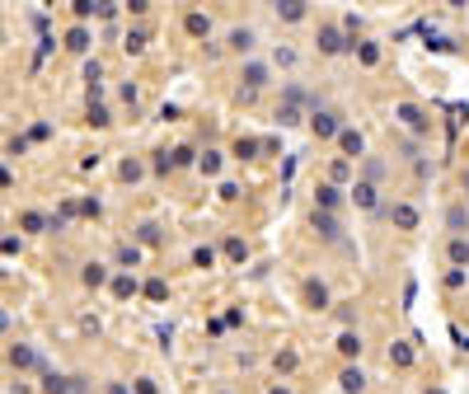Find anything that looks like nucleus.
Returning a JSON list of instances; mask_svg holds the SVG:
<instances>
[{
  "label": "nucleus",
  "instance_id": "1",
  "mask_svg": "<svg viewBox=\"0 0 469 394\" xmlns=\"http://www.w3.org/2000/svg\"><path fill=\"white\" fill-rule=\"evenodd\" d=\"M268 80H272V66H268V61H244V66H239V99H254Z\"/></svg>",
  "mask_w": 469,
  "mask_h": 394
},
{
  "label": "nucleus",
  "instance_id": "2",
  "mask_svg": "<svg viewBox=\"0 0 469 394\" xmlns=\"http://www.w3.org/2000/svg\"><path fill=\"white\" fill-rule=\"evenodd\" d=\"M310 132L319 136V141L338 136V132H343V113H338V108H314L310 113Z\"/></svg>",
  "mask_w": 469,
  "mask_h": 394
},
{
  "label": "nucleus",
  "instance_id": "3",
  "mask_svg": "<svg viewBox=\"0 0 469 394\" xmlns=\"http://www.w3.org/2000/svg\"><path fill=\"white\" fill-rule=\"evenodd\" d=\"M352 43H357V38H343V28H338V24H324V28H319V52H324V56L347 52Z\"/></svg>",
  "mask_w": 469,
  "mask_h": 394
},
{
  "label": "nucleus",
  "instance_id": "4",
  "mask_svg": "<svg viewBox=\"0 0 469 394\" xmlns=\"http://www.w3.org/2000/svg\"><path fill=\"white\" fill-rule=\"evenodd\" d=\"M394 118H399V127H408V132H418V136L432 127V123H427V113L418 108V103H394Z\"/></svg>",
  "mask_w": 469,
  "mask_h": 394
},
{
  "label": "nucleus",
  "instance_id": "5",
  "mask_svg": "<svg viewBox=\"0 0 469 394\" xmlns=\"http://www.w3.org/2000/svg\"><path fill=\"white\" fill-rule=\"evenodd\" d=\"M338 150H343V160H361V155H366V136H361L357 127L343 123V132H338Z\"/></svg>",
  "mask_w": 469,
  "mask_h": 394
},
{
  "label": "nucleus",
  "instance_id": "6",
  "mask_svg": "<svg viewBox=\"0 0 469 394\" xmlns=\"http://www.w3.org/2000/svg\"><path fill=\"white\" fill-rule=\"evenodd\" d=\"M366 385H371V375L361 371L357 361H347L343 375H338V390H343V394H366Z\"/></svg>",
  "mask_w": 469,
  "mask_h": 394
},
{
  "label": "nucleus",
  "instance_id": "7",
  "mask_svg": "<svg viewBox=\"0 0 469 394\" xmlns=\"http://www.w3.org/2000/svg\"><path fill=\"white\" fill-rule=\"evenodd\" d=\"M385 212H390V221L399 225V230H418V221H423V216H418V207L403 202V197H399V202H390Z\"/></svg>",
  "mask_w": 469,
  "mask_h": 394
},
{
  "label": "nucleus",
  "instance_id": "8",
  "mask_svg": "<svg viewBox=\"0 0 469 394\" xmlns=\"http://www.w3.org/2000/svg\"><path fill=\"white\" fill-rule=\"evenodd\" d=\"M361 352H366V338L357 333V328H343L338 333V357H347V361H357Z\"/></svg>",
  "mask_w": 469,
  "mask_h": 394
},
{
  "label": "nucleus",
  "instance_id": "9",
  "mask_svg": "<svg viewBox=\"0 0 469 394\" xmlns=\"http://www.w3.org/2000/svg\"><path fill=\"white\" fill-rule=\"evenodd\" d=\"M338 207H343V192H338L334 183H319V188H314V212L338 216Z\"/></svg>",
  "mask_w": 469,
  "mask_h": 394
},
{
  "label": "nucleus",
  "instance_id": "10",
  "mask_svg": "<svg viewBox=\"0 0 469 394\" xmlns=\"http://www.w3.org/2000/svg\"><path fill=\"white\" fill-rule=\"evenodd\" d=\"M254 43H258V33H254V28H249V24H244V28H230V33H225V47H230V52H254Z\"/></svg>",
  "mask_w": 469,
  "mask_h": 394
},
{
  "label": "nucleus",
  "instance_id": "11",
  "mask_svg": "<svg viewBox=\"0 0 469 394\" xmlns=\"http://www.w3.org/2000/svg\"><path fill=\"white\" fill-rule=\"evenodd\" d=\"M314 230L329 239V244H343V225H338V216H329V212H314Z\"/></svg>",
  "mask_w": 469,
  "mask_h": 394
},
{
  "label": "nucleus",
  "instance_id": "12",
  "mask_svg": "<svg viewBox=\"0 0 469 394\" xmlns=\"http://www.w3.org/2000/svg\"><path fill=\"white\" fill-rule=\"evenodd\" d=\"M352 202H357L361 212H380V188H371V183L357 179V188H352Z\"/></svg>",
  "mask_w": 469,
  "mask_h": 394
},
{
  "label": "nucleus",
  "instance_id": "13",
  "mask_svg": "<svg viewBox=\"0 0 469 394\" xmlns=\"http://www.w3.org/2000/svg\"><path fill=\"white\" fill-rule=\"evenodd\" d=\"M446 259L455 263V268H469V235H450V244H446Z\"/></svg>",
  "mask_w": 469,
  "mask_h": 394
},
{
  "label": "nucleus",
  "instance_id": "14",
  "mask_svg": "<svg viewBox=\"0 0 469 394\" xmlns=\"http://www.w3.org/2000/svg\"><path fill=\"white\" fill-rule=\"evenodd\" d=\"M183 28H188L192 38H207V33H212V14H202V10H188V14H183Z\"/></svg>",
  "mask_w": 469,
  "mask_h": 394
},
{
  "label": "nucleus",
  "instance_id": "15",
  "mask_svg": "<svg viewBox=\"0 0 469 394\" xmlns=\"http://www.w3.org/2000/svg\"><path fill=\"white\" fill-rule=\"evenodd\" d=\"M305 305H310V310H329V286L324 281H305Z\"/></svg>",
  "mask_w": 469,
  "mask_h": 394
},
{
  "label": "nucleus",
  "instance_id": "16",
  "mask_svg": "<svg viewBox=\"0 0 469 394\" xmlns=\"http://www.w3.org/2000/svg\"><path fill=\"white\" fill-rule=\"evenodd\" d=\"M272 14H277L282 24H301L305 14H310V5H301V0H287V5H272Z\"/></svg>",
  "mask_w": 469,
  "mask_h": 394
},
{
  "label": "nucleus",
  "instance_id": "17",
  "mask_svg": "<svg viewBox=\"0 0 469 394\" xmlns=\"http://www.w3.org/2000/svg\"><path fill=\"white\" fill-rule=\"evenodd\" d=\"M446 230L450 235H469V212H465V202H455L446 212Z\"/></svg>",
  "mask_w": 469,
  "mask_h": 394
},
{
  "label": "nucleus",
  "instance_id": "18",
  "mask_svg": "<svg viewBox=\"0 0 469 394\" xmlns=\"http://www.w3.org/2000/svg\"><path fill=\"white\" fill-rule=\"evenodd\" d=\"M380 179H385V160H376V155H361V183H371V188H376Z\"/></svg>",
  "mask_w": 469,
  "mask_h": 394
},
{
  "label": "nucleus",
  "instance_id": "19",
  "mask_svg": "<svg viewBox=\"0 0 469 394\" xmlns=\"http://www.w3.org/2000/svg\"><path fill=\"white\" fill-rule=\"evenodd\" d=\"M80 277H85V286H103V281H108V263H85Z\"/></svg>",
  "mask_w": 469,
  "mask_h": 394
},
{
  "label": "nucleus",
  "instance_id": "20",
  "mask_svg": "<svg viewBox=\"0 0 469 394\" xmlns=\"http://www.w3.org/2000/svg\"><path fill=\"white\" fill-rule=\"evenodd\" d=\"M352 52H357L361 66H376L380 61V43H352Z\"/></svg>",
  "mask_w": 469,
  "mask_h": 394
},
{
  "label": "nucleus",
  "instance_id": "21",
  "mask_svg": "<svg viewBox=\"0 0 469 394\" xmlns=\"http://www.w3.org/2000/svg\"><path fill=\"white\" fill-rule=\"evenodd\" d=\"M66 47H71V52H90V28H85V24H80V28H71V33H66Z\"/></svg>",
  "mask_w": 469,
  "mask_h": 394
},
{
  "label": "nucleus",
  "instance_id": "22",
  "mask_svg": "<svg viewBox=\"0 0 469 394\" xmlns=\"http://www.w3.org/2000/svg\"><path fill=\"white\" fill-rule=\"evenodd\" d=\"M268 66H296V47H287V43L272 47V61H268Z\"/></svg>",
  "mask_w": 469,
  "mask_h": 394
},
{
  "label": "nucleus",
  "instance_id": "23",
  "mask_svg": "<svg viewBox=\"0 0 469 394\" xmlns=\"http://www.w3.org/2000/svg\"><path fill=\"white\" fill-rule=\"evenodd\" d=\"M390 361H394V366H413V348H408V343H394Z\"/></svg>",
  "mask_w": 469,
  "mask_h": 394
},
{
  "label": "nucleus",
  "instance_id": "24",
  "mask_svg": "<svg viewBox=\"0 0 469 394\" xmlns=\"http://www.w3.org/2000/svg\"><path fill=\"white\" fill-rule=\"evenodd\" d=\"M132 291H136V277H113V296H118V301H127Z\"/></svg>",
  "mask_w": 469,
  "mask_h": 394
},
{
  "label": "nucleus",
  "instance_id": "25",
  "mask_svg": "<svg viewBox=\"0 0 469 394\" xmlns=\"http://www.w3.org/2000/svg\"><path fill=\"white\" fill-rule=\"evenodd\" d=\"M118 263L136 268V263H141V249H136V244H118Z\"/></svg>",
  "mask_w": 469,
  "mask_h": 394
},
{
  "label": "nucleus",
  "instance_id": "26",
  "mask_svg": "<svg viewBox=\"0 0 469 394\" xmlns=\"http://www.w3.org/2000/svg\"><path fill=\"white\" fill-rule=\"evenodd\" d=\"M347 174H352V165H347V160H334V165H329V183H334V188L347 179Z\"/></svg>",
  "mask_w": 469,
  "mask_h": 394
},
{
  "label": "nucleus",
  "instance_id": "27",
  "mask_svg": "<svg viewBox=\"0 0 469 394\" xmlns=\"http://www.w3.org/2000/svg\"><path fill=\"white\" fill-rule=\"evenodd\" d=\"M225 254H230L234 263H244L249 259V244H244V239H225Z\"/></svg>",
  "mask_w": 469,
  "mask_h": 394
},
{
  "label": "nucleus",
  "instance_id": "28",
  "mask_svg": "<svg viewBox=\"0 0 469 394\" xmlns=\"http://www.w3.org/2000/svg\"><path fill=\"white\" fill-rule=\"evenodd\" d=\"M192 263L197 268H216V249H192Z\"/></svg>",
  "mask_w": 469,
  "mask_h": 394
},
{
  "label": "nucleus",
  "instance_id": "29",
  "mask_svg": "<svg viewBox=\"0 0 469 394\" xmlns=\"http://www.w3.org/2000/svg\"><path fill=\"white\" fill-rule=\"evenodd\" d=\"M123 47H127V52L136 56V52H141V47H145V33H141V28H132V33L123 38Z\"/></svg>",
  "mask_w": 469,
  "mask_h": 394
},
{
  "label": "nucleus",
  "instance_id": "30",
  "mask_svg": "<svg viewBox=\"0 0 469 394\" xmlns=\"http://www.w3.org/2000/svg\"><path fill=\"white\" fill-rule=\"evenodd\" d=\"M254 150H258V141H254V136H239V141H234V155H239V160H244V155H254Z\"/></svg>",
  "mask_w": 469,
  "mask_h": 394
},
{
  "label": "nucleus",
  "instance_id": "31",
  "mask_svg": "<svg viewBox=\"0 0 469 394\" xmlns=\"http://www.w3.org/2000/svg\"><path fill=\"white\" fill-rule=\"evenodd\" d=\"M24 230H29V235H38V230H43V216H38V212H24Z\"/></svg>",
  "mask_w": 469,
  "mask_h": 394
},
{
  "label": "nucleus",
  "instance_id": "32",
  "mask_svg": "<svg viewBox=\"0 0 469 394\" xmlns=\"http://www.w3.org/2000/svg\"><path fill=\"white\" fill-rule=\"evenodd\" d=\"M141 174H145L141 160H127V165H123V179H141Z\"/></svg>",
  "mask_w": 469,
  "mask_h": 394
},
{
  "label": "nucleus",
  "instance_id": "33",
  "mask_svg": "<svg viewBox=\"0 0 469 394\" xmlns=\"http://www.w3.org/2000/svg\"><path fill=\"white\" fill-rule=\"evenodd\" d=\"M197 165H202V169H207V174H216V169H221V155H216V150H207V155H202V160H197Z\"/></svg>",
  "mask_w": 469,
  "mask_h": 394
},
{
  "label": "nucleus",
  "instance_id": "34",
  "mask_svg": "<svg viewBox=\"0 0 469 394\" xmlns=\"http://www.w3.org/2000/svg\"><path fill=\"white\" fill-rule=\"evenodd\" d=\"M169 165H192V150H188V146H179V150H174V160H169Z\"/></svg>",
  "mask_w": 469,
  "mask_h": 394
},
{
  "label": "nucleus",
  "instance_id": "35",
  "mask_svg": "<svg viewBox=\"0 0 469 394\" xmlns=\"http://www.w3.org/2000/svg\"><path fill=\"white\" fill-rule=\"evenodd\" d=\"M446 286L455 291V286H465V268H455V272H446Z\"/></svg>",
  "mask_w": 469,
  "mask_h": 394
},
{
  "label": "nucleus",
  "instance_id": "36",
  "mask_svg": "<svg viewBox=\"0 0 469 394\" xmlns=\"http://www.w3.org/2000/svg\"><path fill=\"white\" fill-rule=\"evenodd\" d=\"M268 394H291V390H287V385H272V390H268Z\"/></svg>",
  "mask_w": 469,
  "mask_h": 394
},
{
  "label": "nucleus",
  "instance_id": "37",
  "mask_svg": "<svg viewBox=\"0 0 469 394\" xmlns=\"http://www.w3.org/2000/svg\"><path fill=\"white\" fill-rule=\"evenodd\" d=\"M465 192H469V169H465Z\"/></svg>",
  "mask_w": 469,
  "mask_h": 394
},
{
  "label": "nucleus",
  "instance_id": "38",
  "mask_svg": "<svg viewBox=\"0 0 469 394\" xmlns=\"http://www.w3.org/2000/svg\"><path fill=\"white\" fill-rule=\"evenodd\" d=\"M465 212H469V197H465Z\"/></svg>",
  "mask_w": 469,
  "mask_h": 394
},
{
  "label": "nucleus",
  "instance_id": "39",
  "mask_svg": "<svg viewBox=\"0 0 469 394\" xmlns=\"http://www.w3.org/2000/svg\"><path fill=\"white\" fill-rule=\"evenodd\" d=\"M216 394H230V390H216Z\"/></svg>",
  "mask_w": 469,
  "mask_h": 394
}]
</instances>
